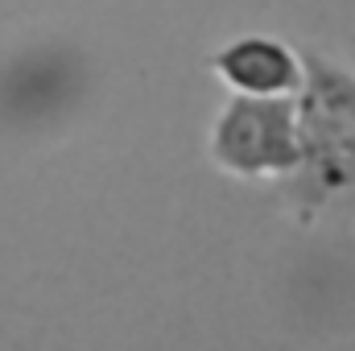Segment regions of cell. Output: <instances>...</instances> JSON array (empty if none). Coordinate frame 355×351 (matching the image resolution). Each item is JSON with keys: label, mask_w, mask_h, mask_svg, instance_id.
Listing matches in <instances>:
<instances>
[{"label": "cell", "mask_w": 355, "mask_h": 351, "mask_svg": "<svg viewBox=\"0 0 355 351\" xmlns=\"http://www.w3.org/2000/svg\"><path fill=\"white\" fill-rule=\"evenodd\" d=\"M297 166H310L322 194L355 186V83L339 71L314 67L310 91L297 108Z\"/></svg>", "instance_id": "cell-1"}, {"label": "cell", "mask_w": 355, "mask_h": 351, "mask_svg": "<svg viewBox=\"0 0 355 351\" xmlns=\"http://www.w3.org/2000/svg\"><path fill=\"white\" fill-rule=\"evenodd\" d=\"M215 157L236 174L293 170L302 162L297 108L285 95H244L215 128Z\"/></svg>", "instance_id": "cell-2"}, {"label": "cell", "mask_w": 355, "mask_h": 351, "mask_svg": "<svg viewBox=\"0 0 355 351\" xmlns=\"http://www.w3.org/2000/svg\"><path fill=\"white\" fill-rule=\"evenodd\" d=\"M215 71L240 95H293L302 87L297 58L268 37H244L215 58Z\"/></svg>", "instance_id": "cell-3"}]
</instances>
